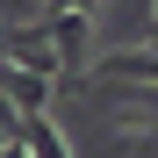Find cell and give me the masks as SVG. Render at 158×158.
<instances>
[{
	"label": "cell",
	"instance_id": "1",
	"mask_svg": "<svg viewBox=\"0 0 158 158\" xmlns=\"http://www.w3.org/2000/svg\"><path fill=\"white\" fill-rule=\"evenodd\" d=\"M15 151H43V158H65L72 144H65L58 129L43 122V108H22V115H15Z\"/></svg>",
	"mask_w": 158,
	"mask_h": 158
},
{
	"label": "cell",
	"instance_id": "2",
	"mask_svg": "<svg viewBox=\"0 0 158 158\" xmlns=\"http://www.w3.org/2000/svg\"><path fill=\"white\" fill-rule=\"evenodd\" d=\"M94 7H101V0H50L43 15H94Z\"/></svg>",
	"mask_w": 158,
	"mask_h": 158
}]
</instances>
